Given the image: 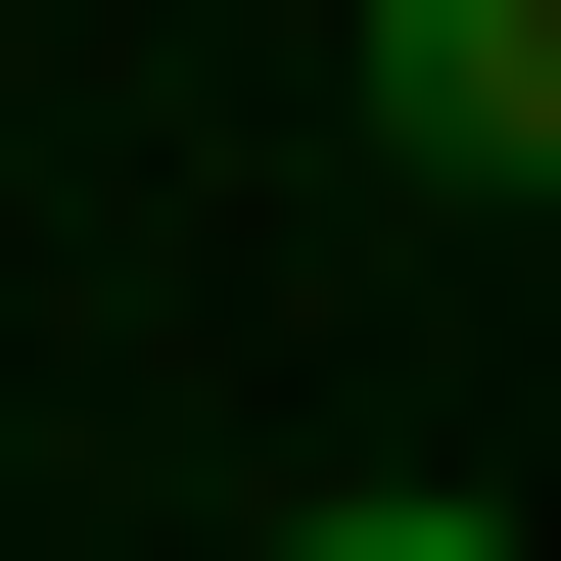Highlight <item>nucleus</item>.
<instances>
[{"label": "nucleus", "instance_id": "1", "mask_svg": "<svg viewBox=\"0 0 561 561\" xmlns=\"http://www.w3.org/2000/svg\"><path fill=\"white\" fill-rule=\"evenodd\" d=\"M328 94H375L421 187H515V234H561V0H375V47H328Z\"/></svg>", "mask_w": 561, "mask_h": 561}, {"label": "nucleus", "instance_id": "2", "mask_svg": "<svg viewBox=\"0 0 561 561\" xmlns=\"http://www.w3.org/2000/svg\"><path fill=\"white\" fill-rule=\"evenodd\" d=\"M280 561H515V515H468V468H375V515H280Z\"/></svg>", "mask_w": 561, "mask_h": 561}]
</instances>
